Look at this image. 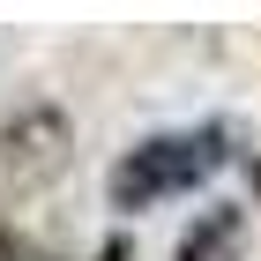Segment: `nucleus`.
<instances>
[{
    "label": "nucleus",
    "instance_id": "1",
    "mask_svg": "<svg viewBox=\"0 0 261 261\" xmlns=\"http://www.w3.org/2000/svg\"><path fill=\"white\" fill-rule=\"evenodd\" d=\"M231 142H239V135H231L224 120L172 127V135H142L135 149L112 164L105 194H112V209H120V217H142V209H157V201H179V194H194V187H209L224 164L239 157Z\"/></svg>",
    "mask_w": 261,
    "mask_h": 261
},
{
    "label": "nucleus",
    "instance_id": "2",
    "mask_svg": "<svg viewBox=\"0 0 261 261\" xmlns=\"http://www.w3.org/2000/svg\"><path fill=\"white\" fill-rule=\"evenodd\" d=\"M67 149H75V120H67L53 97H30V105H15V112L0 120V164H8V172H22V179L60 172Z\"/></svg>",
    "mask_w": 261,
    "mask_h": 261
},
{
    "label": "nucleus",
    "instance_id": "3",
    "mask_svg": "<svg viewBox=\"0 0 261 261\" xmlns=\"http://www.w3.org/2000/svg\"><path fill=\"white\" fill-rule=\"evenodd\" d=\"M239 246H246V209L239 201H209V209L179 231L172 261H239Z\"/></svg>",
    "mask_w": 261,
    "mask_h": 261
},
{
    "label": "nucleus",
    "instance_id": "4",
    "mask_svg": "<svg viewBox=\"0 0 261 261\" xmlns=\"http://www.w3.org/2000/svg\"><path fill=\"white\" fill-rule=\"evenodd\" d=\"M97 261H127V239H105V246H97Z\"/></svg>",
    "mask_w": 261,
    "mask_h": 261
}]
</instances>
